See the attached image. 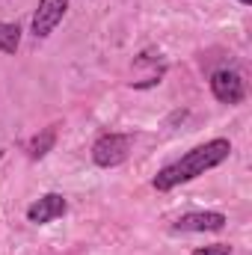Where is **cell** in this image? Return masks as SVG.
I'll use <instances>...</instances> for the list:
<instances>
[{
  "label": "cell",
  "mask_w": 252,
  "mask_h": 255,
  "mask_svg": "<svg viewBox=\"0 0 252 255\" xmlns=\"http://www.w3.org/2000/svg\"><path fill=\"white\" fill-rule=\"evenodd\" d=\"M54 142H57V128H42V133H36L33 139H30V145H27V151H30V157L33 160H42L51 148H54Z\"/></svg>",
  "instance_id": "52a82bcc"
},
{
  "label": "cell",
  "mask_w": 252,
  "mask_h": 255,
  "mask_svg": "<svg viewBox=\"0 0 252 255\" xmlns=\"http://www.w3.org/2000/svg\"><path fill=\"white\" fill-rule=\"evenodd\" d=\"M193 255H232V247H229V244H211V247L193 250Z\"/></svg>",
  "instance_id": "9c48e42d"
},
{
  "label": "cell",
  "mask_w": 252,
  "mask_h": 255,
  "mask_svg": "<svg viewBox=\"0 0 252 255\" xmlns=\"http://www.w3.org/2000/svg\"><path fill=\"white\" fill-rule=\"evenodd\" d=\"M211 92L220 104H241L247 98V86H244V77L232 68H220L211 74Z\"/></svg>",
  "instance_id": "3957f363"
},
{
  "label": "cell",
  "mask_w": 252,
  "mask_h": 255,
  "mask_svg": "<svg viewBox=\"0 0 252 255\" xmlns=\"http://www.w3.org/2000/svg\"><path fill=\"white\" fill-rule=\"evenodd\" d=\"M65 9H68V0H39L33 12V36L48 39L57 30V24L65 18Z\"/></svg>",
  "instance_id": "277c9868"
},
{
  "label": "cell",
  "mask_w": 252,
  "mask_h": 255,
  "mask_svg": "<svg viewBox=\"0 0 252 255\" xmlns=\"http://www.w3.org/2000/svg\"><path fill=\"white\" fill-rule=\"evenodd\" d=\"M223 229H226V214L220 211H193L175 220V232H223Z\"/></svg>",
  "instance_id": "8992f818"
},
{
  "label": "cell",
  "mask_w": 252,
  "mask_h": 255,
  "mask_svg": "<svg viewBox=\"0 0 252 255\" xmlns=\"http://www.w3.org/2000/svg\"><path fill=\"white\" fill-rule=\"evenodd\" d=\"M65 211H68L65 196H60V193H45L42 199H36V202L27 208V220H30L33 226H45V223H54L57 217H63Z\"/></svg>",
  "instance_id": "5b68a950"
},
{
  "label": "cell",
  "mask_w": 252,
  "mask_h": 255,
  "mask_svg": "<svg viewBox=\"0 0 252 255\" xmlns=\"http://www.w3.org/2000/svg\"><path fill=\"white\" fill-rule=\"evenodd\" d=\"M130 142H133L130 133H101L95 139V145H92V160L98 166H104V169H113V166L127 160Z\"/></svg>",
  "instance_id": "7a4b0ae2"
},
{
  "label": "cell",
  "mask_w": 252,
  "mask_h": 255,
  "mask_svg": "<svg viewBox=\"0 0 252 255\" xmlns=\"http://www.w3.org/2000/svg\"><path fill=\"white\" fill-rule=\"evenodd\" d=\"M229 154H232V142L229 139H211V142H205V145H196V148H190L184 157H178L175 163H169V166H163L157 175H154V190L166 193L172 190V187H178V184H184V181H193V178H199V175H205L208 169H214V166H220L223 160H229Z\"/></svg>",
  "instance_id": "6da1fadb"
},
{
  "label": "cell",
  "mask_w": 252,
  "mask_h": 255,
  "mask_svg": "<svg viewBox=\"0 0 252 255\" xmlns=\"http://www.w3.org/2000/svg\"><path fill=\"white\" fill-rule=\"evenodd\" d=\"M21 45V27L0 21V54H15Z\"/></svg>",
  "instance_id": "ba28073f"
},
{
  "label": "cell",
  "mask_w": 252,
  "mask_h": 255,
  "mask_svg": "<svg viewBox=\"0 0 252 255\" xmlns=\"http://www.w3.org/2000/svg\"><path fill=\"white\" fill-rule=\"evenodd\" d=\"M241 3H244V6H250V3H252V0H241Z\"/></svg>",
  "instance_id": "30bf717a"
}]
</instances>
